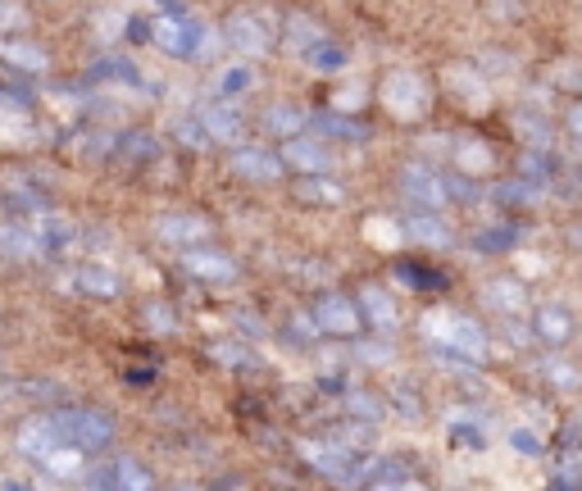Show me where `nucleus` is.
Here are the masks:
<instances>
[{
	"instance_id": "nucleus-1",
	"label": "nucleus",
	"mask_w": 582,
	"mask_h": 491,
	"mask_svg": "<svg viewBox=\"0 0 582 491\" xmlns=\"http://www.w3.org/2000/svg\"><path fill=\"white\" fill-rule=\"evenodd\" d=\"M423 336L442 351L446 364H487V355H492V342H487L482 323H473L469 315H455V310H427L423 315Z\"/></svg>"
},
{
	"instance_id": "nucleus-2",
	"label": "nucleus",
	"mask_w": 582,
	"mask_h": 491,
	"mask_svg": "<svg viewBox=\"0 0 582 491\" xmlns=\"http://www.w3.org/2000/svg\"><path fill=\"white\" fill-rule=\"evenodd\" d=\"M378 101L391 118L419 123V118H427V110H433V87H427V78L419 69H391L378 87Z\"/></svg>"
},
{
	"instance_id": "nucleus-3",
	"label": "nucleus",
	"mask_w": 582,
	"mask_h": 491,
	"mask_svg": "<svg viewBox=\"0 0 582 491\" xmlns=\"http://www.w3.org/2000/svg\"><path fill=\"white\" fill-rule=\"evenodd\" d=\"M146 37H150V46H160V50H164V55H173V59H196V55L205 50V42H209L205 23H201V19H192L187 10L156 14V19L146 23Z\"/></svg>"
},
{
	"instance_id": "nucleus-4",
	"label": "nucleus",
	"mask_w": 582,
	"mask_h": 491,
	"mask_svg": "<svg viewBox=\"0 0 582 491\" xmlns=\"http://www.w3.org/2000/svg\"><path fill=\"white\" fill-rule=\"evenodd\" d=\"M55 423H59V437L69 446L96 455V450H110L114 442V419L105 410H87V406H69V410H55Z\"/></svg>"
},
{
	"instance_id": "nucleus-5",
	"label": "nucleus",
	"mask_w": 582,
	"mask_h": 491,
	"mask_svg": "<svg viewBox=\"0 0 582 491\" xmlns=\"http://www.w3.org/2000/svg\"><path fill=\"white\" fill-rule=\"evenodd\" d=\"M224 42L241 55L260 59V55H269L273 46H278V33H273V19L264 10H237V14L224 19Z\"/></svg>"
},
{
	"instance_id": "nucleus-6",
	"label": "nucleus",
	"mask_w": 582,
	"mask_h": 491,
	"mask_svg": "<svg viewBox=\"0 0 582 491\" xmlns=\"http://www.w3.org/2000/svg\"><path fill=\"white\" fill-rule=\"evenodd\" d=\"M178 264L187 278L205 283V287H224V283H237V260L224 255V251H209V241L205 246H187V251H178Z\"/></svg>"
},
{
	"instance_id": "nucleus-7",
	"label": "nucleus",
	"mask_w": 582,
	"mask_h": 491,
	"mask_svg": "<svg viewBox=\"0 0 582 491\" xmlns=\"http://www.w3.org/2000/svg\"><path fill=\"white\" fill-rule=\"evenodd\" d=\"M315 323H319V332H328V336H355V332L364 328L360 300H351V296H342V292H323V296L315 300Z\"/></svg>"
},
{
	"instance_id": "nucleus-8",
	"label": "nucleus",
	"mask_w": 582,
	"mask_h": 491,
	"mask_svg": "<svg viewBox=\"0 0 582 491\" xmlns=\"http://www.w3.org/2000/svg\"><path fill=\"white\" fill-rule=\"evenodd\" d=\"M401 196L419 209H446L450 205V192H446V178L427 164H406L401 169Z\"/></svg>"
},
{
	"instance_id": "nucleus-9",
	"label": "nucleus",
	"mask_w": 582,
	"mask_h": 491,
	"mask_svg": "<svg viewBox=\"0 0 582 491\" xmlns=\"http://www.w3.org/2000/svg\"><path fill=\"white\" fill-rule=\"evenodd\" d=\"M156 232H160V241L173 246V251H187V246L214 241V224L205 219V214H196V209H173V214H164V219L156 224Z\"/></svg>"
},
{
	"instance_id": "nucleus-10",
	"label": "nucleus",
	"mask_w": 582,
	"mask_h": 491,
	"mask_svg": "<svg viewBox=\"0 0 582 491\" xmlns=\"http://www.w3.org/2000/svg\"><path fill=\"white\" fill-rule=\"evenodd\" d=\"M300 455H305V465H310L315 473H323L332 482H346L351 469L360 465V455L351 446H342L336 437L332 442H300Z\"/></svg>"
},
{
	"instance_id": "nucleus-11",
	"label": "nucleus",
	"mask_w": 582,
	"mask_h": 491,
	"mask_svg": "<svg viewBox=\"0 0 582 491\" xmlns=\"http://www.w3.org/2000/svg\"><path fill=\"white\" fill-rule=\"evenodd\" d=\"M33 237H37V255L42 260H65L78 246V228L69 219H59V214H50V209H37Z\"/></svg>"
},
{
	"instance_id": "nucleus-12",
	"label": "nucleus",
	"mask_w": 582,
	"mask_h": 491,
	"mask_svg": "<svg viewBox=\"0 0 582 491\" xmlns=\"http://www.w3.org/2000/svg\"><path fill=\"white\" fill-rule=\"evenodd\" d=\"M360 315H364V328H374L383 336H396L401 332V305L391 300L387 287H364L360 292Z\"/></svg>"
},
{
	"instance_id": "nucleus-13",
	"label": "nucleus",
	"mask_w": 582,
	"mask_h": 491,
	"mask_svg": "<svg viewBox=\"0 0 582 491\" xmlns=\"http://www.w3.org/2000/svg\"><path fill=\"white\" fill-rule=\"evenodd\" d=\"M14 442H19V450H23L27 459H37V465H42V459H46L59 442H65V437H59L55 414H33V419H23V423H19Z\"/></svg>"
},
{
	"instance_id": "nucleus-14",
	"label": "nucleus",
	"mask_w": 582,
	"mask_h": 491,
	"mask_svg": "<svg viewBox=\"0 0 582 491\" xmlns=\"http://www.w3.org/2000/svg\"><path fill=\"white\" fill-rule=\"evenodd\" d=\"M283 164L292 169V173H328V164H332V156H328V146L323 141H315V137H305V133H296V137H283Z\"/></svg>"
},
{
	"instance_id": "nucleus-15",
	"label": "nucleus",
	"mask_w": 582,
	"mask_h": 491,
	"mask_svg": "<svg viewBox=\"0 0 582 491\" xmlns=\"http://www.w3.org/2000/svg\"><path fill=\"white\" fill-rule=\"evenodd\" d=\"M533 336L546 342V346H569L578 336V323L569 315V305H556V300L537 305V310H533Z\"/></svg>"
},
{
	"instance_id": "nucleus-16",
	"label": "nucleus",
	"mask_w": 582,
	"mask_h": 491,
	"mask_svg": "<svg viewBox=\"0 0 582 491\" xmlns=\"http://www.w3.org/2000/svg\"><path fill=\"white\" fill-rule=\"evenodd\" d=\"M232 173L241 178V182H278L283 178V156H273V150H260V146H241V150H232Z\"/></svg>"
},
{
	"instance_id": "nucleus-17",
	"label": "nucleus",
	"mask_w": 582,
	"mask_h": 491,
	"mask_svg": "<svg viewBox=\"0 0 582 491\" xmlns=\"http://www.w3.org/2000/svg\"><path fill=\"white\" fill-rule=\"evenodd\" d=\"M196 118L205 123L209 141H219V146H237V141H247V118H241V114H237L228 101H214V105H205Z\"/></svg>"
},
{
	"instance_id": "nucleus-18",
	"label": "nucleus",
	"mask_w": 582,
	"mask_h": 491,
	"mask_svg": "<svg viewBox=\"0 0 582 491\" xmlns=\"http://www.w3.org/2000/svg\"><path fill=\"white\" fill-rule=\"evenodd\" d=\"M406 237L419 241V246H427V251H446V246L455 241V232L442 224L437 209H414V214H406Z\"/></svg>"
},
{
	"instance_id": "nucleus-19",
	"label": "nucleus",
	"mask_w": 582,
	"mask_h": 491,
	"mask_svg": "<svg viewBox=\"0 0 582 491\" xmlns=\"http://www.w3.org/2000/svg\"><path fill=\"white\" fill-rule=\"evenodd\" d=\"M69 292H87L96 300H114L118 292H124V283H118V273L105 269V264H78L69 273Z\"/></svg>"
},
{
	"instance_id": "nucleus-20",
	"label": "nucleus",
	"mask_w": 582,
	"mask_h": 491,
	"mask_svg": "<svg viewBox=\"0 0 582 491\" xmlns=\"http://www.w3.org/2000/svg\"><path fill=\"white\" fill-rule=\"evenodd\" d=\"M0 59L19 73H37V78L50 69V50L37 42H23V37H0Z\"/></svg>"
},
{
	"instance_id": "nucleus-21",
	"label": "nucleus",
	"mask_w": 582,
	"mask_h": 491,
	"mask_svg": "<svg viewBox=\"0 0 582 491\" xmlns=\"http://www.w3.org/2000/svg\"><path fill=\"white\" fill-rule=\"evenodd\" d=\"M87 482L91 487H128V491H146L150 482H156V478H150L141 465H137V459H110V465H101V473H87Z\"/></svg>"
},
{
	"instance_id": "nucleus-22",
	"label": "nucleus",
	"mask_w": 582,
	"mask_h": 491,
	"mask_svg": "<svg viewBox=\"0 0 582 491\" xmlns=\"http://www.w3.org/2000/svg\"><path fill=\"white\" fill-rule=\"evenodd\" d=\"M482 300L492 305V310L501 315V319H518V315H528V287L518 283V278H497V283H487L482 287Z\"/></svg>"
},
{
	"instance_id": "nucleus-23",
	"label": "nucleus",
	"mask_w": 582,
	"mask_h": 491,
	"mask_svg": "<svg viewBox=\"0 0 582 491\" xmlns=\"http://www.w3.org/2000/svg\"><path fill=\"white\" fill-rule=\"evenodd\" d=\"M450 160H455V173H469V178L492 173V164H497L492 146H487L482 137H459V141L450 146Z\"/></svg>"
},
{
	"instance_id": "nucleus-24",
	"label": "nucleus",
	"mask_w": 582,
	"mask_h": 491,
	"mask_svg": "<svg viewBox=\"0 0 582 491\" xmlns=\"http://www.w3.org/2000/svg\"><path fill=\"white\" fill-rule=\"evenodd\" d=\"M283 37H287V46H292L296 55H305L310 46H319V42L328 37V27H323L319 19H310L305 10H292V14L283 19Z\"/></svg>"
},
{
	"instance_id": "nucleus-25",
	"label": "nucleus",
	"mask_w": 582,
	"mask_h": 491,
	"mask_svg": "<svg viewBox=\"0 0 582 491\" xmlns=\"http://www.w3.org/2000/svg\"><path fill=\"white\" fill-rule=\"evenodd\" d=\"M23 137H33V114H27L23 101L0 96V141L23 146Z\"/></svg>"
},
{
	"instance_id": "nucleus-26",
	"label": "nucleus",
	"mask_w": 582,
	"mask_h": 491,
	"mask_svg": "<svg viewBox=\"0 0 582 491\" xmlns=\"http://www.w3.org/2000/svg\"><path fill=\"white\" fill-rule=\"evenodd\" d=\"M82 459H87V450H78V446H69V442H59V446L42 459V469H46L55 482H73V478H87V473H82V469H87Z\"/></svg>"
},
{
	"instance_id": "nucleus-27",
	"label": "nucleus",
	"mask_w": 582,
	"mask_h": 491,
	"mask_svg": "<svg viewBox=\"0 0 582 491\" xmlns=\"http://www.w3.org/2000/svg\"><path fill=\"white\" fill-rule=\"evenodd\" d=\"M264 123H269L273 137H296V133L310 128V114H305L300 105H292V101H278V105H269Z\"/></svg>"
},
{
	"instance_id": "nucleus-28",
	"label": "nucleus",
	"mask_w": 582,
	"mask_h": 491,
	"mask_svg": "<svg viewBox=\"0 0 582 491\" xmlns=\"http://www.w3.org/2000/svg\"><path fill=\"white\" fill-rule=\"evenodd\" d=\"M0 255L5 260H37V237H33V224H5L0 228Z\"/></svg>"
},
{
	"instance_id": "nucleus-29",
	"label": "nucleus",
	"mask_w": 582,
	"mask_h": 491,
	"mask_svg": "<svg viewBox=\"0 0 582 491\" xmlns=\"http://www.w3.org/2000/svg\"><path fill=\"white\" fill-rule=\"evenodd\" d=\"M518 241H524V228H518V224H501V228L478 232L473 237V251L478 255H505V251H514Z\"/></svg>"
},
{
	"instance_id": "nucleus-30",
	"label": "nucleus",
	"mask_w": 582,
	"mask_h": 491,
	"mask_svg": "<svg viewBox=\"0 0 582 491\" xmlns=\"http://www.w3.org/2000/svg\"><path fill=\"white\" fill-rule=\"evenodd\" d=\"M296 196L310 201V205H342V201H346V192L336 187V182H328L323 173H305V178L296 182Z\"/></svg>"
},
{
	"instance_id": "nucleus-31",
	"label": "nucleus",
	"mask_w": 582,
	"mask_h": 491,
	"mask_svg": "<svg viewBox=\"0 0 582 491\" xmlns=\"http://www.w3.org/2000/svg\"><path fill=\"white\" fill-rule=\"evenodd\" d=\"M396 278H401L406 287H414V292H442V287H446V273H442V269L410 264V260L396 264Z\"/></svg>"
},
{
	"instance_id": "nucleus-32",
	"label": "nucleus",
	"mask_w": 582,
	"mask_h": 491,
	"mask_svg": "<svg viewBox=\"0 0 582 491\" xmlns=\"http://www.w3.org/2000/svg\"><path fill=\"white\" fill-rule=\"evenodd\" d=\"M305 59H310V69L315 73H342L346 65H351V55H346V46H336V42H319V46H310L305 50Z\"/></svg>"
},
{
	"instance_id": "nucleus-33",
	"label": "nucleus",
	"mask_w": 582,
	"mask_h": 491,
	"mask_svg": "<svg viewBox=\"0 0 582 491\" xmlns=\"http://www.w3.org/2000/svg\"><path fill=\"white\" fill-rule=\"evenodd\" d=\"M141 323H146V332H156V336H173L178 332V315H173V305H164V300H146L141 305Z\"/></svg>"
},
{
	"instance_id": "nucleus-34",
	"label": "nucleus",
	"mask_w": 582,
	"mask_h": 491,
	"mask_svg": "<svg viewBox=\"0 0 582 491\" xmlns=\"http://www.w3.org/2000/svg\"><path fill=\"white\" fill-rule=\"evenodd\" d=\"M310 123H319L328 137H342V141H364V137H369V128H364V123H355V118H342V110H336V114H319Z\"/></svg>"
},
{
	"instance_id": "nucleus-35",
	"label": "nucleus",
	"mask_w": 582,
	"mask_h": 491,
	"mask_svg": "<svg viewBox=\"0 0 582 491\" xmlns=\"http://www.w3.org/2000/svg\"><path fill=\"white\" fill-rule=\"evenodd\" d=\"M541 374H546V382L556 387V391H578L582 387V374L573 364H564V359H541Z\"/></svg>"
},
{
	"instance_id": "nucleus-36",
	"label": "nucleus",
	"mask_w": 582,
	"mask_h": 491,
	"mask_svg": "<svg viewBox=\"0 0 582 491\" xmlns=\"http://www.w3.org/2000/svg\"><path fill=\"white\" fill-rule=\"evenodd\" d=\"M114 150H118V156H128V160H156L160 156V146H156V137H150V133H128L124 141H114Z\"/></svg>"
},
{
	"instance_id": "nucleus-37",
	"label": "nucleus",
	"mask_w": 582,
	"mask_h": 491,
	"mask_svg": "<svg viewBox=\"0 0 582 491\" xmlns=\"http://www.w3.org/2000/svg\"><path fill=\"white\" fill-rule=\"evenodd\" d=\"M514 128L524 133V141L533 150H550V123H541L537 114H514Z\"/></svg>"
},
{
	"instance_id": "nucleus-38",
	"label": "nucleus",
	"mask_w": 582,
	"mask_h": 491,
	"mask_svg": "<svg viewBox=\"0 0 582 491\" xmlns=\"http://www.w3.org/2000/svg\"><path fill=\"white\" fill-rule=\"evenodd\" d=\"M346 410H351L355 419H364V423H378V419L387 414L374 391H346Z\"/></svg>"
},
{
	"instance_id": "nucleus-39",
	"label": "nucleus",
	"mask_w": 582,
	"mask_h": 491,
	"mask_svg": "<svg viewBox=\"0 0 582 491\" xmlns=\"http://www.w3.org/2000/svg\"><path fill=\"white\" fill-rule=\"evenodd\" d=\"M23 27H33V10L23 0H0V33H23Z\"/></svg>"
},
{
	"instance_id": "nucleus-40",
	"label": "nucleus",
	"mask_w": 582,
	"mask_h": 491,
	"mask_svg": "<svg viewBox=\"0 0 582 491\" xmlns=\"http://www.w3.org/2000/svg\"><path fill=\"white\" fill-rule=\"evenodd\" d=\"M101 78H110V82H124V87H141L146 78L137 73V65H128V59H101Z\"/></svg>"
},
{
	"instance_id": "nucleus-41",
	"label": "nucleus",
	"mask_w": 582,
	"mask_h": 491,
	"mask_svg": "<svg viewBox=\"0 0 582 491\" xmlns=\"http://www.w3.org/2000/svg\"><path fill=\"white\" fill-rule=\"evenodd\" d=\"M518 173H524L528 182H550V173H556V160H550L546 150H528L524 164H518Z\"/></svg>"
},
{
	"instance_id": "nucleus-42",
	"label": "nucleus",
	"mask_w": 582,
	"mask_h": 491,
	"mask_svg": "<svg viewBox=\"0 0 582 491\" xmlns=\"http://www.w3.org/2000/svg\"><path fill=\"white\" fill-rule=\"evenodd\" d=\"M247 87H255V69H247V65L219 73V96H237V91H247Z\"/></svg>"
},
{
	"instance_id": "nucleus-43",
	"label": "nucleus",
	"mask_w": 582,
	"mask_h": 491,
	"mask_svg": "<svg viewBox=\"0 0 582 491\" xmlns=\"http://www.w3.org/2000/svg\"><path fill=\"white\" fill-rule=\"evenodd\" d=\"M178 141L192 146V150H205V146H209L205 123H201V118H178Z\"/></svg>"
},
{
	"instance_id": "nucleus-44",
	"label": "nucleus",
	"mask_w": 582,
	"mask_h": 491,
	"mask_svg": "<svg viewBox=\"0 0 582 491\" xmlns=\"http://www.w3.org/2000/svg\"><path fill=\"white\" fill-rule=\"evenodd\" d=\"M450 437L459 442V446H473V450H482L487 446V437H482V427H473V423H450Z\"/></svg>"
},
{
	"instance_id": "nucleus-45",
	"label": "nucleus",
	"mask_w": 582,
	"mask_h": 491,
	"mask_svg": "<svg viewBox=\"0 0 582 491\" xmlns=\"http://www.w3.org/2000/svg\"><path fill=\"white\" fill-rule=\"evenodd\" d=\"M510 446H514L518 455H541V437L533 433V427H514V433H510Z\"/></svg>"
},
{
	"instance_id": "nucleus-46",
	"label": "nucleus",
	"mask_w": 582,
	"mask_h": 491,
	"mask_svg": "<svg viewBox=\"0 0 582 491\" xmlns=\"http://www.w3.org/2000/svg\"><path fill=\"white\" fill-rule=\"evenodd\" d=\"M96 27H101V37H105V42H118V37H124V27H128V19L114 10V14H101Z\"/></svg>"
},
{
	"instance_id": "nucleus-47",
	"label": "nucleus",
	"mask_w": 582,
	"mask_h": 491,
	"mask_svg": "<svg viewBox=\"0 0 582 491\" xmlns=\"http://www.w3.org/2000/svg\"><path fill=\"white\" fill-rule=\"evenodd\" d=\"M550 487H582V459H564L560 473L550 478Z\"/></svg>"
},
{
	"instance_id": "nucleus-48",
	"label": "nucleus",
	"mask_w": 582,
	"mask_h": 491,
	"mask_svg": "<svg viewBox=\"0 0 582 491\" xmlns=\"http://www.w3.org/2000/svg\"><path fill=\"white\" fill-rule=\"evenodd\" d=\"M560 446H564V450H582V414L564 423V433H560Z\"/></svg>"
},
{
	"instance_id": "nucleus-49",
	"label": "nucleus",
	"mask_w": 582,
	"mask_h": 491,
	"mask_svg": "<svg viewBox=\"0 0 582 491\" xmlns=\"http://www.w3.org/2000/svg\"><path fill=\"white\" fill-rule=\"evenodd\" d=\"M360 101H364V91H360V87H346V91H336V101H332V105L342 110V114H355Z\"/></svg>"
},
{
	"instance_id": "nucleus-50",
	"label": "nucleus",
	"mask_w": 582,
	"mask_h": 491,
	"mask_svg": "<svg viewBox=\"0 0 582 491\" xmlns=\"http://www.w3.org/2000/svg\"><path fill=\"white\" fill-rule=\"evenodd\" d=\"M214 359H224V364H251L255 355L251 351H237V346H214Z\"/></svg>"
},
{
	"instance_id": "nucleus-51",
	"label": "nucleus",
	"mask_w": 582,
	"mask_h": 491,
	"mask_svg": "<svg viewBox=\"0 0 582 491\" xmlns=\"http://www.w3.org/2000/svg\"><path fill=\"white\" fill-rule=\"evenodd\" d=\"M564 128H569V133L582 141V101H573V105L564 110Z\"/></svg>"
},
{
	"instance_id": "nucleus-52",
	"label": "nucleus",
	"mask_w": 582,
	"mask_h": 491,
	"mask_svg": "<svg viewBox=\"0 0 582 491\" xmlns=\"http://www.w3.org/2000/svg\"><path fill=\"white\" fill-rule=\"evenodd\" d=\"M360 359L364 364H387L391 359V346H360Z\"/></svg>"
},
{
	"instance_id": "nucleus-53",
	"label": "nucleus",
	"mask_w": 582,
	"mask_h": 491,
	"mask_svg": "<svg viewBox=\"0 0 582 491\" xmlns=\"http://www.w3.org/2000/svg\"><path fill=\"white\" fill-rule=\"evenodd\" d=\"M560 87H573V91H582V69L573 65V69H564L560 73Z\"/></svg>"
},
{
	"instance_id": "nucleus-54",
	"label": "nucleus",
	"mask_w": 582,
	"mask_h": 491,
	"mask_svg": "<svg viewBox=\"0 0 582 491\" xmlns=\"http://www.w3.org/2000/svg\"><path fill=\"white\" fill-rule=\"evenodd\" d=\"M573 237H578V241H582V228H578V232H573Z\"/></svg>"
}]
</instances>
